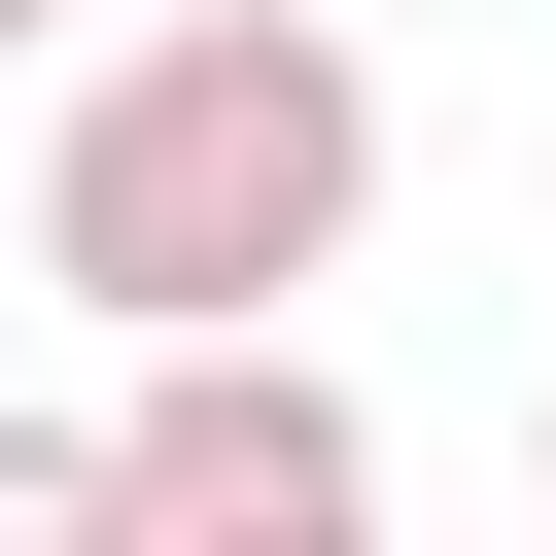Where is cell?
Segmentation results:
<instances>
[{
    "label": "cell",
    "mask_w": 556,
    "mask_h": 556,
    "mask_svg": "<svg viewBox=\"0 0 556 556\" xmlns=\"http://www.w3.org/2000/svg\"><path fill=\"white\" fill-rule=\"evenodd\" d=\"M348 243H382V70H348L313 0H174V35H104L70 139H35V278H70L104 348L278 313V278H348Z\"/></svg>",
    "instance_id": "6da1fadb"
},
{
    "label": "cell",
    "mask_w": 556,
    "mask_h": 556,
    "mask_svg": "<svg viewBox=\"0 0 556 556\" xmlns=\"http://www.w3.org/2000/svg\"><path fill=\"white\" fill-rule=\"evenodd\" d=\"M104 521H174V556H348V521H382V417H348L278 313H174L139 417H104Z\"/></svg>",
    "instance_id": "7a4b0ae2"
},
{
    "label": "cell",
    "mask_w": 556,
    "mask_h": 556,
    "mask_svg": "<svg viewBox=\"0 0 556 556\" xmlns=\"http://www.w3.org/2000/svg\"><path fill=\"white\" fill-rule=\"evenodd\" d=\"M104 521V417H0V556H70Z\"/></svg>",
    "instance_id": "3957f363"
},
{
    "label": "cell",
    "mask_w": 556,
    "mask_h": 556,
    "mask_svg": "<svg viewBox=\"0 0 556 556\" xmlns=\"http://www.w3.org/2000/svg\"><path fill=\"white\" fill-rule=\"evenodd\" d=\"M0 35H35V0H0Z\"/></svg>",
    "instance_id": "277c9868"
}]
</instances>
